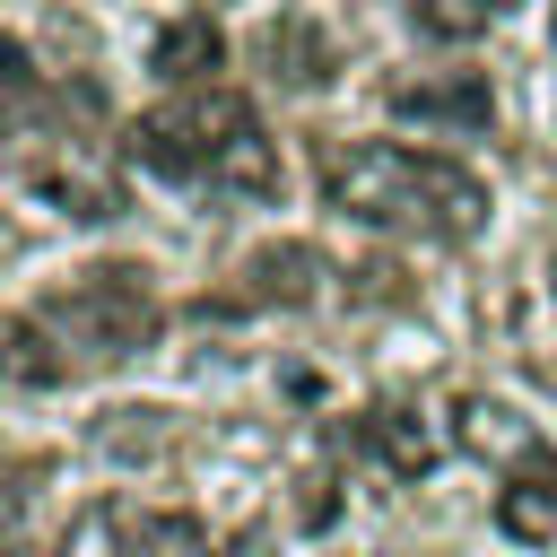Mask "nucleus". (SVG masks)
Listing matches in <instances>:
<instances>
[{"instance_id":"5","label":"nucleus","mask_w":557,"mask_h":557,"mask_svg":"<svg viewBox=\"0 0 557 557\" xmlns=\"http://www.w3.org/2000/svg\"><path fill=\"white\" fill-rule=\"evenodd\" d=\"M357 453H366L374 470H392V479H426L435 453H444V435H435V418H418L409 400H366V409H357Z\"/></svg>"},{"instance_id":"14","label":"nucleus","mask_w":557,"mask_h":557,"mask_svg":"<svg viewBox=\"0 0 557 557\" xmlns=\"http://www.w3.org/2000/svg\"><path fill=\"white\" fill-rule=\"evenodd\" d=\"M35 96H44V87H35V61H26V44H17V35H0V139H9V131L35 113Z\"/></svg>"},{"instance_id":"20","label":"nucleus","mask_w":557,"mask_h":557,"mask_svg":"<svg viewBox=\"0 0 557 557\" xmlns=\"http://www.w3.org/2000/svg\"><path fill=\"white\" fill-rule=\"evenodd\" d=\"M0 374H9V366H0Z\"/></svg>"},{"instance_id":"10","label":"nucleus","mask_w":557,"mask_h":557,"mask_svg":"<svg viewBox=\"0 0 557 557\" xmlns=\"http://www.w3.org/2000/svg\"><path fill=\"white\" fill-rule=\"evenodd\" d=\"M35 183H44L70 218H87V226H96V218H122V183H113V174H96L78 148H70V157H44V165H35Z\"/></svg>"},{"instance_id":"15","label":"nucleus","mask_w":557,"mask_h":557,"mask_svg":"<svg viewBox=\"0 0 557 557\" xmlns=\"http://www.w3.org/2000/svg\"><path fill=\"white\" fill-rule=\"evenodd\" d=\"M479 17H487V0H418V26H426V35H444V44H470V35H479Z\"/></svg>"},{"instance_id":"2","label":"nucleus","mask_w":557,"mask_h":557,"mask_svg":"<svg viewBox=\"0 0 557 557\" xmlns=\"http://www.w3.org/2000/svg\"><path fill=\"white\" fill-rule=\"evenodd\" d=\"M35 322H44L61 348H78V357H131V348L157 339V287H148V270H131V261H96V270H78L70 287H52V296L35 305Z\"/></svg>"},{"instance_id":"3","label":"nucleus","mask_w":557,"mask_h":557,"mask_svg":"<svg viewBox=\"0 0 557 557\" xmlns=\"http://www.w3.org/2000/svg\"><path fill=\"white\" fill-rule=\"evenodd\" d=\"M244 131H252V104H244V96H226V87H183L174 104H148L122 148H131L148 174H165V183H218V165L235 157Z\"/></svg>"},{"instance_id":"13","label":"nucleus","mask_w":557,"mask_h":557,"mask_svg":"<svg viewBox=\"0 0 557 557\" xmlns=\"http://www.w3.org/2000/svg\"><path fill=\"white\" fill-rule=\"evenodd\" d=\"M61 339L35 322V313H17V322H0V366L17 374V383H61L70 374V357H52Z\"/></svg>"},{"instance_id":"7","label":"nucleus","mask_w":557,"mask_h":557,"mask_svg":"<svg viewBox=\"0 0 557 557\" xmlns=\"http://www.w3.org/2000/svg\"><path fill=\"white\" fill-rule=\"evenodd\" d=\"M392 113L400 122H461V131H479L496 113V96H487L479 70H444V78H400L392 87Z\"/></svg>"},{"instance_id":"12","label":"nucleus","mask_w":557,"mask_h":557,"mask_svg":"<svg viewBox=\"0 0 557 557\" xmlns=\"http://www.w3.org/2000/svg\"><path fill=\"white\" fill-rule=\"evenodd\" d=\"M148 61H157V70L174 78V87H200V78H209V70L226 61V35H218L209 17H174V26L157 35V52H148Z\"/></svg>"},{"instance_id":"16","label":"nucleus","mask_w":557,"mask_h":557,"mask_svg":"<svg viewBox=\"0 0 557 557\" xmlns=\"http://www.w3.org/2000/svg\"><path fill=\"white\" fill-rule=\"evenodd\" d=\"M26 540V479H0V557H17Z\"/></svg>"},{"instance_id":"8","label":"nucleus","mask_w":557,"mask_h":557,"mask_svg":"<svg viewBox=\"0 0 557 557\" xmlns=\"http://www.w3.org/2000/svg\"><path fill=\"white\" fill-rule=\"evenodd\" d=\"M453 444L479 453V461H522L540 435H531V418H513L496 392H453Z\"/></svg>"},{"instance_id":"18","label":"nucleus","mask_w":557,"mask_h":557,"mask_svg":"<svg viewBox=\"0 0 557 557\" xmlns=\"http://www.w3.org/2000/svg\"><path fill=\"white\" fill-rule=\"evenodd\" d=\"M218 557H270V531H235V540H226Z\"/></svg>"},{"instance_id":"17","label":"nucleus","mask_w":557,"mask_h":557,"mask_svg":"<svg viewBox=\"0 0 557 557\" xmlns=\"http://www.w3.org/2000/svg\"><path fill=\"white\" fill-rule=\"evenodd\" d=\"M296 513H305V531H322V522L339 513V496H331V479H305V496H296Z\"/></svg>"},{"instance_id":"6","label":"nucleus","mask_w":557,"mask_h":557,"mask_svg":"<svg viewBox=\"0 0 557 557\" xmlns=\"http://www.w3.org/2000/svg\"><path fill=\"white\" fill-rule=\"evenodd\" d=\"M496 531H505V540H522V548H540V540L557 531V453H548V444H531L522 461H505Z\"/></svg>"},{"instance_id":"11","label":"nucleus","mask_w":557,"mask_h":557,"mask_svg":"<svg viewBox=\"0 0 557 557\" xmlns=\"http://www.w3.org/2000/svg\"><path fill=\"white\" fill-rule=\"evenodd\" d=\"M261 52H270V70H278L287 87H322V78H331V61H339V44H331L313 17H278Z\"/></svg>"},{"instance_id":"4","label":"nucleus","mask_w":557,"mask_h":557,"mask_svg":"<svg viewBox=\"0 0 557 557\" xmlns=\"http://www.w3.org/2000/svg\"><path fill=\"white\" fill-rule=\"evenodd\" d=\"M61 557H200V531L183 513H139V505H87L61 540Z\"/></svg>"},{"instance_id":"19","label":"nucleus","mask_w":557,"mask_h":557,"mask_svg":"<svg viewBox=\"0 0 557 557\" xmlns=\"http://www.w3.org/2000/svg\"><path fill=\"white\" fill-rule=\"evenodd\" d=\"M0 252H9V226H0Z\"/></svg>"},{"instance_id":"9","label":"nucleus","mask_w":557,"mask_h":557,"mask_svg":"<svg viewBox=\"0 0 557 557\" xmlns=\"http://www.w3.org/2000/svg\"><path fill=\"white\" fill-rule=\"evenodd\" d=\"M322 296V252L313 244H261L244 261V305H313Z\"/></svg>"},{"instance_id":"1","label":"nucleus","mask_w":557,"mask_h":557,"mask_svg":"<svg viewBox=\"0 0 557 557\" xmlns=\"http://www.w3.org/2000/svg\"><path fill=\"white\" fill-rule=\"evenodd\" d=\"M322 191L357 226H418L444 244H470L487 226V183L453 157L400 148V139H339L322 148Z\"/></svg>"}]
</instances>
